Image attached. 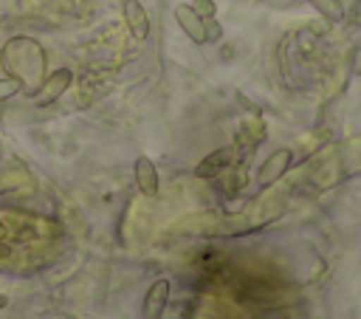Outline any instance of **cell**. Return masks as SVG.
I'll use <instances>...</instances> for the list:
<instances>
[{
    "label": "cell",
    "mask_w": 361,
    "mask_h": 319,
    "mask_svg": "<svg viewBox=\"0 0 361 319\" xmlns=\"http://www.w3.org/2000/svg\"><path fill=\"white\" fill-rule=\"evenodd\" d=\"M169 279H155L149 288H147V294H144V302H141V316L144 319H161L164 316V311H166V305H169Z\"/></svg>",
    "instance_id": "obj_2"
},
{
    "label": "cell",
    "mask_w": 361,
    "mask_h": 319,
    "mask_svg": "<svg viewBox=\"0 0 361 319\" xmlns=\"http://www.w3.org/2000/svg\"><path fill=\"white\" fill-rule=\"evenodd\" d=\"M290 161H293V152L288 150V147H282V150H274L262 164H259V169H257V186H271L274 181H279L285 172H288V167H290Z\"/></svg>",
    "instance_id": "obj_1"
},
{
    "label": "cell",
    "mask_w": 361,
    "mask_h": 319,
    "mask_svg": "<svg viewBox=\"0 0 361 319\" xmlns=\"http://www.w3.org/2000/svg\"><path fill=\"white\" fill-rule=\"evenodd\" d=\"M121 14L135 40L149 37V17H147V8L141 6V0H121Z\"/></svg>",
    "instance_id": "obj_5"
},
{
    "label": "cell",
    "mask_w": 361,
    "mask_h": 319,
    "mask_svg": "<svg viewBox=\"0 0 361 319\" xmlns=\"http://www.w3.org/2000/svg\"><path fill=\"white\" fill-rule=\"evenodd\" d=\"M133 178H135V186L144 198H158V167L152 158L138 155L133 164Z\"/></svg>",
    "instance_id": "obj_4"
},
{
    "label": "cell",
    "mask_w": 361,
    "mask_h": 319,
    "mask_svg": "<svg viewBox=\"0 0 361 319\" xmlns=\"http://www.w3.org/2000/svg\"><path fill=\"white\" fill-rule=\"evenodd\" d=\"M71 82H73L71 68H59L56 73H51V76H48V82H45L42 93H37V104H48V102H54L56 96H62V93L68 90V85H71Z\"/></svg>",
    "instance_id": "obj_7"
},
{
    "label": "cell",
    "mask_w": 361,
    "mask_h": 319,
    "mask_svg": "<svg viewBox=\"0 0 361 319\" xmlns=\"http://www.w3.org/2000/svg\"><path fill=\"white\" fill-rule=\"evenodd\" d=\"M327 23H341L344 20V6H341V0H307Z\"/></svg>",
    "instance_id": "obj_8"
},
{
    "label": "cell",
    "mask_w": 361,
    "mask_h": 319,
    "mask_svg": "<svg viewBox=\"0 0 361 319\" xmlns=\"http://www.w3.org/2000/svg\"><path fill=\"white\" fill-rule=\"evenodd\" d=\"M0 234H3V229H0Z\"/></svg>",
    "instance_id": "obj_13"
},
{
    "label": "cell",
    "mask_w": 361,
    "mask_h": 319,
    "mask_svg": "<svg viewBox=\"0 0 361 319\" xmlns=\"http://www.w3.org/2000/svg\"><path fill=\"white\" fill-rule=\"evenodd\" d=\"M192 8H195V14H200L203 20H212V17L217 14L214 0H192Z\"/></svg>",
    "instance_id": "obj_9"
},
{
    "label": "cell",
    "mask_w": 361,
    "mask_h": 319,
    "mask_svg": "<svg viewBox=\"0 0 361 319\" xmlns=\"http://www.w3.org/2000/svg\"><path fill=\"white\" fill-rule=\"evenodd\" d=\"M234 155H237L234 147H220V150L209 152V155L195 167V175H197V178H214V175H220V172L234 161Z\"/></svg>",
    "instance_id": "obj_6"
},
{
    "label": "cell",
    "mask_w": 361,
    "mask_h": 319,
    "mask_svg": "<svg viewBox=\"0 0 361 319\" xmlns=\"http://www.w3.org/2000/svg\"><path fill=\"white\" fill-rule=\"evenodd\" d=\"M17 90H23V82L20 79H0V99L14 96Z\"/></svg>",
    "instance_id": "obj_10"
},
{
    "label": "cell",
    "mask_w": 361,
    "mask_h": 319,
    "mask_svg": "<svg viewBox=\"0 0 361 319\" xmlns=\"http://www.w3.org/2000/svg\"><path fill=\"white\" fill-rule=\"evenodd\" d=\"M223 37V28H220V23L212 17V20H206V42H214V40H220Z\"/></svg>",
    "instance_id": "obj_11"
},
{
    "label": "cell",
    "mask_w": 361,
    "mask_h": 319,
    "mask_svg": "<svg viewBox=\"0 0 361 319\" xmlns=\"http://www.w3.org/2000/svg\"><path fill=\"white\" fill-rule=\"evenodd\" d=\"M3 305H6V296H0V308H3Z\"/></svg>",
    "instance_id": "obj_12"
},
{
    "label": "cell",
    "mask_w": 361,
    "mask_h": 319,
    "mask_svg": "<svg viewBox=\"0 0 361 319\" xmlns=\"http://www.w3.org/2000/svg\"><path fill=\"white\" fill-rule=\"evenodd\" d=\"M175 20H178L180 31H183L195 45H206V20H203L200 14H195L192 6H186V3L175 6Z\"/></svg>",
    "instance_id": "obj_3"
}]
</instances>
